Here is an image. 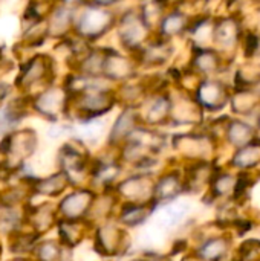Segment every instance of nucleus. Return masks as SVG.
Returning <instances> with one entry per match:
<instances>
[{"label":"nucleus","mask_w":260,"mask_h":261,"mask_svg":"<svg viewBox=\"0 0 260 261\" xmlns=\"http://www.w3.org/2000/svg\"><path fill=\"white\" fill-rule=\"evenodd\" d=\"M116 18L118 12L113 9V3H77L74 18V35L92 44L115 28Z\"/></svg>","instance_id":"obj_1"},{"label":"nucleus","mask_w":260,"mask_h":261,"mask_svg":"<svg viewBox=\"0 0 260 261\" xmlns=\"http://www.w3.org/2000/svg\"><path fill=\"white\" fill-rule=\"evenodd\" d=\"M118 106L116 92L110 84L92 87L80 95L70 96L69 113L74 112L78 122L101 119Z\"/></svg>","instance_id":"obj_2"},{"label":"nucleus","mask_w":260,"mask_h":261,"mask_svg":"<svg viewBox=\"0 0 260 261\" xmlns=\"http://www.w3.org/2000/svg\"><path fill=\"white\" fill-rule=\"evenodd\" d=\"M38 136L32 128H17L0 139L2 168L17 173L26 161L37 151Z\"/></svg>","instance_id":"obj_3"},{"label":"nucleus","mask_w":260,"mask_h":261,"mask_svg":"<svg viewBox=\"0 0 260 261\" xmlns=\"http://www.w3.org/2000/svg\"><path fill=\"white\" fill-rule=\"evenodd\" d=\"M58 171L66 176L70 187L84 188V182H89L90 176V161L86 144L80 139H72L64 142L57 154Z\"/></svg>","instance_id":"obj_4"},{"label":"nucleus","mask_w":260,"mask_h":261,"mask_svg":"<svg viewBox=\"0 0 260 261\" xmlns=\"http://www.w3.org/2000/svg\"><path fill=\"white\" fill-rule=\"evenodd\" d=\"M54 60L48 54H35L21 63L15 78V89L23 96H28V93L34 89L38 92L51 86L54 83Z\"/></svg>","instance_id":"obj_5"},{"label":"nucleus","mask_w":260,"mask_h":261,"mask_svg":"<svg viewBox=\"0 0 260 261\" xmlns=\"http://www.w3.org/2000/svg\"><path fill=\"white\" fill-rule=\"evenodd\" d=\"M115 29L124 52L130 55H135L153 38L150 37L152 35L150 28L141 18L138 8H132L120 12Z\"/></svg>","instance_id":"obj_6"},{"label":"nucleus","mask_w":260,"mask_h":261,"mask_svg":"<svg viewBox=\"0 0 260 261\" xmlns=\"http://www.w3.org/2000/svg\"><path fill=\"white\" fill-rule=\"evenodd\" d=\"M69 104L70 95L66 87L55 83L38 90L31 98V109H34L41 118L55 124L69 115Z\"/></svg>","instance_id":"obj_7"},{"label":"nucleus","mask_w":260,"mask_h":261,"mask_svg":"<svg viewBox=\"0 0 260 261\" xmlns=\"http://www.w3.org/2000/svg\"><path fill=\"white\" fill-rule=\"evenodd\" d=\"M93 246L97 254L104 258L120 257L130 248V236L116 222H104L97 225L93 234Z\"/></svg>","instance_id":"obj_8"},{"label":"nucleus","mask_w":260,"mask_h":261,"mask_svg":"<svg viewBox=\"0 0 260 261\" xmlns=\"http://www.w3.org/2000/svg\"><path fill=\"white\" fill-rule=\"evenodd\" d=\"M153 174L149 171H135L127 177L121 179L113 191L121 199L123 203H139V205H152L153 199Z\"/></svg>","instance_id":"obj_9"},{"label":"nucleus","mask_w":260,"mask_h":261,"mask_svg":"<svg viewBox=\"0 0 260 261\" xmlns=\"http://www.w3.org/2000/svg\"><path fill=\"white\" fill-rule=\"evenodd\" d=\"M97 191L84 187L75 188L70 193L63 194V197L57 203V216L58 220H86L90 211V206L95 200Z\"/></svg>","instance_id":"obj_10"},{"label":"nucleus","mask_w":260,"mask_h":261,"mask_svg":"<svg viewBox=\"0 0 260 261\" xmlns=\"http://www.w3.org/2000/svg\"><path fill=\"white\" fill-rule=\"evenodd\" d=\"M138 63L133 55L118 49H107L103 64V78L112 83H129L138 76Z\"/></svg>","instance_id":"obj_11"},{"label":"nucleus","mask_w":260,"mask_h":261,"mask_svg":"<svg viewBox=\"0 0 260 261\" xmlns=\"http://www.w3.org/2000/svg\"><path fill=\"white\" fill-rule=\"evenodd\" d=\"M172 101L170 95L166 92L149 93L144 102L138 107L139 122L147 128H156L162 124L170 122Z\"/></svg>","instance_id":"obj_12"},{"label":"nucleus","mask_w":260,"mask_h":261,"mask_svg":"<svg viewBox=\"0 0 260 261\" xmlns=\"http://www.w3.org/2000/svg\"><path fill=\"white\" fill-rule=\"evenodd\" d=\"M193 98L202 110L218 112L228 104L230 92L222 81L205 78L196 86Z\"/></svg>","instance_id":"obj_13"},{"label":"nucleus","mask_w":260,"mask_h":261,"mask_svg":"<svg viewBox=\"0 0 260 261\" xmlns=\"http://www.w3.org/2000/svg\"><path fill=\"white\" fill-rule=\"evenodd\" d=\"M77 5V3H75ZM75 5L70 3H54L48 18H46V34L48 38L66 40L74 34V18Z\"/></svg>","instance_id":"obj_14"},{"label":"nucleus","mask_w":260,"mask_h":261,"mask_svg":"<svg viewBox=\"0 0 260 261\" xmlns=\"http://www.w3.org/2000/svg\"><path fill=\"white\" fill-rule=\"evenodd\" d=\"M184 191H185L184 176L179 171H176V170L166 171L158 179H155L152 205L156 210L158 206L176 202L178 197Z\"/></svg>","instance_id":"obj_15"},{"label":"nucleus","mask_w":260,"mask_h":261,"mask_svg":"<svg viewBox=\"0 0 260 261\" xmlns=\"http://www.w3.org/2000/svg\"><path fill=\"white\" fill-rule=\"evenodd\" d=\"M139 125L141 122H139L138 110L124 107L115 118L113 124L110 125L107 135V145L113 150H118Z\"/></svg>","instance_id":"obj_16"},{"label":"nucleus","mask_w":260,"mask_h":261,"mask_svg":"<svg viewBox=\"0 0 260 261\" xmlns=\"http://www.w3.org/2000/svg\"><path fill=\"white\" fill-rule=\"evenodd\" d=\"M28 107H31L29 96L9 98L6 102L0 104V139L18 128L23 118L28 115Z\"/></svg>","instance_id":"obj_17"},{"label":"nucleus","mask_w":260,"mask_h":261,"mask_svg":"<svg viewBox=\"0 0 260 261\" xmlns=\"http://www.w3.org/2000/svg\"><path fill=\"white\" fill-rule=\"evenodd\" d=\"M25 222L29 226V229L41 239V236L48 234L52 228L57 226V222H58L57 208L52 206L51 203L26 206L25 208Z\"/></svg>","instance_id":"obj_18"},{"label":"nucleus","mask_w":260,"mask_h":261,"mask_svg":"<svg viewBox=\"0 0 260 261\" xmlns=\"http://www.w3.org/2000/svg\"><path fill=\"white\" fill-rule=\"evenodd\" d=\"M172 43L169 40L155 37L133 57L138 63V67H159L172 58Z\"/></svg>","instance_id":"obj_19"},{"label":"nucleus","mask_w":260,"mask_h":261,"mask_svg":"<svg viewBox=\"0 0 260 261\" xmlns=\"http://www.w3.org/2000/svg\"><path fill=\"white\" fill-rule=\"evenodd\" d=\"M70 187L66 176L60 171H55L44 177H34L29 182L31 196H40L48 199H58L66 194V190Z\"/></svg>","instance_id":"obj_20"},{"label":"nucleus","mask_w":260,"mask_h":261,"mask_svg":"<svg viewBox=\"0 0 260 261\" xmlns=\"http://www.w3.org/2000/svg\"><path fill=\"white\" fill-rule=\"evenodd\" d=\"M241 24L233 17H224L213 23V43L218 52L233 49L241 41Z\"/></svg>","instance_id":"obj_21"},{"label":"nucleus","mask_w":260,"mask_h":261,"mask_svg":"<svg viewBox=\"0 0 260 261\" xmlns=\"http://www.w3.org/2000/svg\"><path fill=\"white\" fill-rule=\"evenodd\" d=\"M173 147L193 162L208 161L207 156L211 150V141L204 135H178L173 139Z\"/></svg>","instance_id":"obj_22"},{"label":"nucleus","mask_w":260,"mask_h":261,"mask_svg":"<svg viewBox=\"0 0 260 261\" xmlns=\"http://www.w3.org/2000/svg\"><path fill=\"white\" fill-rule=\"evenodd\" d=\"M188 28H190V17L184 11L172 9V11H166L155 32L158 38L170 41L175 37L184 35L188 31Z\"/></svg>","instance_id":"obj_23"},{"label":"nucleus","mask_w":260,"mask_h":261,"mask_svg":"<svg viewBox=\"0 0 260 261\" xmlns=\"http://www.w3.org/2000/svg\"><path fill=\"white\" fill-rule=\"evenodd\" d=\"M155 208L153 205H139V203H121L116 211V223L121 225L124 229L129 228H139L146 225Z\"/></svg>","instance_id":"obj_24"},{"label":"nucleus","mask_w":260,"mask_h":261,"mask_svg":"<svg viewBox=\"0 0 260 261\" xmlns=\"http://www.w3.org/2000/svg\"><path fill=\"white\" fill-rule=\"evenodd\" d=\"M172 101V113H170V122L178 124H193L199 122L202 118V109L198 106L195 98L192 96H170Z\"/></svg>","instance_id":"obj_25"},{"label":"nucleus","mask_w":260,"mask_h":261,"mask_svg":"<svg viewBox=\"0 0 260 261\" xmlns=\"http://www.w3.org/2000/svg\"><path fill=\"white\" fill-rule=\"evenodd\" d=\"M89 223L86 220L70 222V220H58L57 222V231H58V242L64 249L72 251L77 248L86 237Z\"/></svg>","instance_id":"obj_26"},{"label":"nucleus","mask_w":260,"mask_h":261,"mask_svg":"<svg viewBox=\"0 0 260 261\" xmlns=\"http://www.w3.org/2000/svg\"><path fill=\"white\" fill-rule=\"evenodd\" d=\"M222 66L221 54L215 47H193L192 67L202 75H215Z\"/></svg>","instance_id":"obj_27"},{"label":"nucleus","mask_w":260,"mask_h":261,"mask_svg":"<svg viewBox=\"0 0 260 261\" xmlns=\"http://www.w3.org/2000/svg\"><path fill=\"white\" fill-rule=\"evenodd\" d=\"M225 138H227V142L230 145H233L236 150L251 144L256 139H259L257 130L251 124L244 122L241 119H233V121L227 122V125H225Z\"/></svg>","instance_id":"obj_28"},{"label":"nucleus","mask_w":260,"mask_h":261,"mask_svg":"<svg viewBox=\"0 0 260 261\" xmlns=\"http://www.w3.org/2000/svg\"><path fill=\"white\" fill-rule=\"evenodd\" d=\"M230 251V240L222 236L207 239L196 251L198 258L202 261H221Z\"/></svg>","instance_id":"obj_29"},{"label":"nucleus","mask_w":260,"mask_h":261,"mask_svg":"<svg viewBox=\"0 0 260 261\" xmlns=\"http://www.w3.org/2000/svg\"><path fill=\"white\" fill-rule=\"evenodd\" d=\"M260 165V139L253 141L251 144L241 147L234 151L231 158V167L242 171L253 170Z\"/></svg>","instance_id":"obj_30"},{"label":"nucleus","mask_w":260,"mask_h":261,"mask_svg":"<svg viewBox=\"0 0 260 261\" xmlns=\"http://www.w3.org/2000/svg\"><path fill=\"white\" fill-rule=\"evenodd\" d=\"M40 240L41 239L37 234H34L31 229L29 231L20 229L15 234L9 236V249L15 257H25L29 254L32 255V252Z\"/></svg>","instance_id":"obj_31"},{"label":"nucleus","mask_w":260,"mask_h":261,"mask_svg":"<svg viewBox=\"0 0 260 261\" xmlns=\"http://www.w3.org/2000/svg\"><path fill=\"white\" fill-rule=\"evenodd\" d=\"M230 104L234 113L250 115L260 104V95L253 89H241L234 96H230Z\"/></svg>","instance_id":"obj_32"},{"label":"nucleus","mask_w":260,"mask_h":261,"mask_svg":"<svg viewBox=\"0 0 260 261\" xmlns=\"http://www.w3.org/2000/svg\"><path fill=\"white\" fill-rule=\"evenodd\" d=\"M236 185H238V176H233L230 173H215L208 187L213 197H228V196H234Z\"/></svg>","instance_id":"obj_33"},{"label":"nucleus","mask_w":260,"mask_h":261,"mask_svg":"<svg viewBox=\"0 0 260 261\" xmlns=\"http://www.w3.org/2000/svg\"><path fill=\"white\" fill-rule=\"evenodd\" d=\"M64 248L58 240H40L32 252L34 261H61Z\"/></svg>","instance_id":"obj_34"},{"label":"nucleus","mask_w":260,"mask_h":261,"mask_svg":"<svg viewBox=\"0 0 260 261\" xmlns=\"http://www.w3.org/2000/svg\"><path fill=\"white\" fill-rule=\"evenodd\" d=\"M244 47H245L244 50H245V55L247 57L256 55V52L259 50V37L256 34H248L247 38H245Z\"/></svg>","instance_id":"obj_35"},{"label":"nucleus","mask_w":260,"mask_h":261,"mask_svg":"<svg viewBox=\"0 0 260 261\" xmlns=\"http://www.w3.org/2000/svg\"><path fill=\"white\" fill-rule=\"evenodd\" d=\"M11 93H12V86L5 81H0V104L6 102Z\"/></svg>","instance_id":"obj_36"},{"label":"nucleus","mask_w":260,"mask_h":261,"mask_svg":"<svg viewBox=\"0 0 260 261\" xmlns=\"http://www.w3.org/2000/svg\"><path fill=\"white\" fill-rule=\"evenodd\" d=\"M9 261H34L32 258H26V257H14L12 260Z\"/></svg>","instance_id":"obj_37"},{"label":"nucleus","mask_w":260,"mask_h":261,"mask_svg":"<svg viewBox=\"0 0 260 261\" xmlns=\"http://www.w3.org/2000/svg\"><path fill=\"white\" fill-rule=\"evenodd\" d=\"M257 128H259V132H260V113H259V116H257Z\"/></svg>","instance_id":"obj_38"},{"label":"nucleus","mask_w":260,"mask_h":261,"mask_svg":"<svg viewBox=\"0 0 260 261\" xmlns=\"http://www.w3.org/2000/svg\"><path fill=\"white\" fill-rule=\"evenodd\" d=\"M2 254H3V246L0 245V258H2Z\"/></svg>","instance_id":"obj_39"}]
</instances>
